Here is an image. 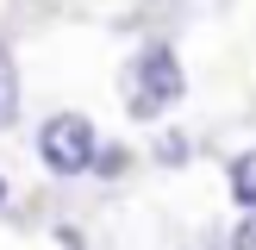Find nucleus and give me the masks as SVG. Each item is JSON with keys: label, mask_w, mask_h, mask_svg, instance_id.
Listing matches in <instances>:
<instances>
[{"label": "nucleus", "mask_w": 256, "mask_h": 250, "mask_svg": "<svg viewBox=\"0 0 256 250\" xmlns=\"http://www.w3.org/2000/svg\"><path fill=\"white\" fill-rule=\"evenodd\" d=\"M175 100H182V62H175L169 44H150L125 75V106H132V119H156Z\"/></svg>", "instance_id": "1"}, {"label": "nucleus", "mask_w": 256, "mask_h": 250, "mask_svg": "<svg viewBox=\"0 0 256 250\" xmlns=\"http://www.w3.org/2000/svg\"><path fill=\"white\" fill-rule=\"evenodd\" d=\"M38 156H44L50 175H88L100 156V132L88 112H56V119H44V132H38Z\"/></svg>", "instance_id": "2"}, {"label": "nucleus", "mask_w": 256, "mask_h": 250, "mask_svg": "<svg viewBox=\"0 0 256 250\" xmlns=\"http://www.w3.org/2000/svg\"><path fill=\"white\" fill-rule=\"evenodd\" d=\"M225 182H232V200H238V206H256V150H244V156H232Z\"/></svg>", "instance_id": "3"}, {"label": "nucleus", "mask_w": 256, "mask_h": 250, "mask_svg": "<svg viewBox=\"0 0 256 250\" xmlns=\"http://www.w3.org/2000/svg\"><path fill=\"white\" fill-rule=\"evenodd\" d=\"M19 119V69H12V50L0 44V132Z\"/></svg>", "instance_id": "4"}, {"label": "nucleus", "mask_w": 256, "mask_h": 250, "mask_svg": "<svg viewBox=\"0 0 256 250\" xmlns=\"http://www.w3.org/2000/svg\"><path fill=\"white\" fill-rule=\"evenodd\" d=\"M232 250H256V206H250V219L232 232Z\"/></svg>", "instance_id": "5"}, {"label": "nucleus", "mask_w": 256, "mask_h": 250, "mask_svg": "<svg viewBox=\"0 0 256 250\" xmlns=\"http://www.w3.org/2000/svg\"><path fill=\"white\" fill-rule=\"evenodd\" d=\"M0 200H6V182H0Z\"/></svg>", "instance_id": "6"}]
</instances>
